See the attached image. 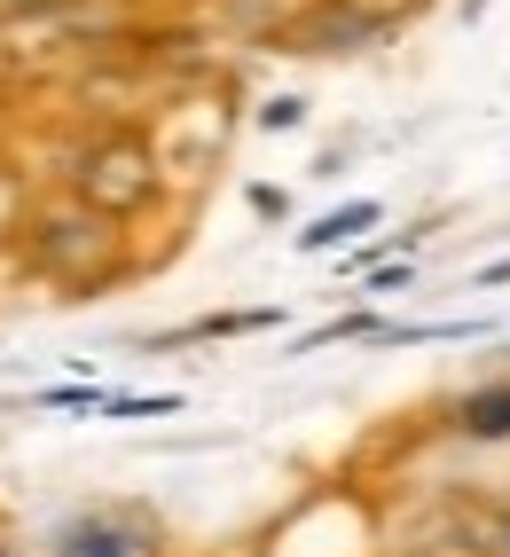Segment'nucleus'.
<instances>
[{
	"label": "nucleus",
	"instance_id": "nucleus-1",
	"mask_svg": "<svg viewBox=\"0 0 510 557\" xmlns=\"http://www.w3.org/2000/svg\"><path fill=\"white\" fill-rule=\"evenodd\" d=\"M24 268L40 275V283H63L71 299H102L126 268H134V251H126V220H111L102 205L87 197H48V205H32L24 212Z\"/></svg>",
	"mask_w": 510,
	"mask_h": 557
},
{
	"label": "nucleus",
	"instance_id": "nucleus-2",
	"mask_svg": "<svg viewBox=\"0 0 510 557\" xmlns=\"http://www.w3.org/2000/svg\"><path fill=\"white\" fill-rule=\"evenodd\" d=\"M63 189L102 205L111 220H134V212H150L165 197V158H158V141L141 126H102V134H87L79 150H71Z\"/></svg>",
	"mask_w": 510,
	"mask_h": 557
},
{
	"label": "nucleus",
	"instance_id": "nucleus-3",
	"mask_svg": "<svg viewBox=\"0 0 510 557\" xmlns=\"http://www.w3.org/2000/svg\"><path fill=\"white\" fill-rule=\"evenodd\" d=\"M393 24H400V9H377V0H299L275 24L268 48H283V55H361V48L393 40Z\"/></svg>",
	"mask_w": 510,
	"mask_h": 557
},
{
	"label": "nucleus",
	"instance_id": "nucleus-4",
	"mask_svg": "<svg viewBox=\"0 0 510 557\" xmlns=\"http://www.w3.org/2000/svg\"><path fill=\"white\" fill-rule=\"evenodd\" d=\"M48 557H158V527L141 510L119 503H87L48 527Z\"/></svg>",
	"mask_w": 510,
	"mask_h": 557
},
{
	"label": "nucleus",
	"instance_id": "nucleus-5",
	"mask_svg": "<svg viewBox=\"0 0 510 557\" xmlns=\"http://www.w3.org/2000/svg\"><path fill=\"white\" fill-rule=\"evenodd\" d=\"M448 432L456 440H480V448H502V440H510V377L456 393L448 400Z\"/></svg>",
	"mask_w": 510,
	"mask_h": 557
},
{
	"label": "nucleus",
	"instance_id": "nucleus-6",
	"mask_svg": "<svg viewBox=\"0 0 510 557\" xmlns=\"http://www.w3.org/2000/svg\"><path fill=\"white\" fill-rule=\"evenodd\" d=\"M275 322H283L275 307H236V314H204V322L158 330V338H141V354H165V346H204V338H244V330H275Z\"/></svg>",
	"mask_w": 510,
	"mask_h": 557
},
{
	"label": "nucleus",
	"instance_id": "nucleus-7",
	"mask_svg": "<svg viewBox=\"0 0 510 557\" xmlns=\"http://www.w3.org/2000/svg\"><path fill=\"white\" fill-rule=\"evenodd\" d=\"M385 220V205L377 197H353V205H331L314 220V228H299V251H338V244H361Z\"/></svg>",
	"mask_w": 510,
	"mask_h": 557
},
{
	"label": "nucleus",
	"instance_id": "nucleus-8",
	"mask_svg": "<svg viewBox=\"0 0 510 557\" xmlns=\"http://www.w3.org/2000/svg\"><path fill=\"white\" fill-rule=\"evenodd\" d=\"M260 126H268V134L307 126V95H268V102H260Z\"/></svg>",
	"mask_w": 510,
	"mask_h": 557
},
{
	"label": "nucleus",
	"instance_id": "nucleus-9",
	"mask_svg": "<svg viewBox=\"0 0 510 557\" xmlns=\"http://www.w3.org/2000/svg\"><path fill=\"white\" fill-rule=\"evenodd\" d=\"M0 228H24V173L0 165Z\"/></svg>",
	"mask_w": 510,
	"mask_h": 557
},
{
	"label": "nucleus",
	"instance_id": "nucleus-10",
	"mask_svg": "<svg viewBox=\"0 0 510 557\" xmlns=\"http://www.w3.org/2000/svg\"><path fill=\"white\" fill-rule=\"evenodd\" d=\"M251 212H260V220H283V212H290V197H283V189H268V181H251Z\"/></svg>",
	"mask_w": 510,
	"mask_h": 557
},
{
	"label": "nucleus",
	"instance_id": "nucleus-11",
	"mask_svg": "<svg viewBox=\"0 0 510 557\" xmlns=\"http://www.w3.org/2000/svg\"><path fill=\"white\" fill-rule=\"evenodd\" d=\"M416 268H409V259H400V268H370V290H400V283H409Z\"/></svg>",
	"mask_w": 510,
	"mask_h": 557
},
{
	"label": "nucleus",
	"instance_id": "nucleus-12",
	"mask_svg": "<svg viewBox=\"0 0 510 557\" xmlns=\"http://www.w3.org/2000/svg\"><path fill=\"white\" fill-rule=\"evenodd\" d=\"M471 283H480V290H502V283H510V251H502V259H487V268L471 275Z\"/></svg>",
	"mask_w": 510,
	"mask_h": 557
},
{
	"label": "nucleus",
	"instance_id": "nucleus-13",
	"mask_svg": "<svg viewBox=\"0 0 510 557\" xmlns=\"http://www.w3.org/2000/svg\"><path fill=\"white\" fill-rule=\"evenodd\" d=\"M487 542H495V557H510V510H495V518H487Z\"/></svg>",
	"mask_w": 510,
	"mask_h": 557
},
{
	"label": "nucleus",
	"instance_id": "nucleus-14",
	"mask_svg": "<svg viewBox=\"0 0 510 557\" xmlns=\"http://www.w3.org/2000/svg\"><path fill=\"white\" fill-rule=\"evenodd\" d=\"M502 361H510V354H502Z\"/></svg>",
	"mask_w": 510,
	"mask_h": 557
}]
</instances>
